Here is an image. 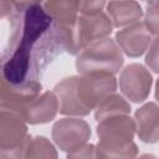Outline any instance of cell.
Returning <instances> with one entry per match:
<instances>
[{
    "label": "cell",
    "mask_w": 159,
    "mask_h": 159,
    "mask_svg": "<svg viewBox=\"0 0 159 159\" xmlns=\"http://www.w3.org/2000/svg\"><path fill=\"white\" fill-rule=\"evenodd\" d=\"M116 87V78L111 73H86L65 78L55 87L58 111L68 116H86L113 94Z\"/></svg>",
    "instance_id": "obj_1"
},
{
    "label": "cell",
    "mask_w": 159,
    "mask_h": 159,
    "mask_svg": "<svg viewBox=\"0 0 159 159\" xmlns=\"http://www.w3.org/2000/svg\"><path fill=\"white\" fill-rule=\"evenodd\" d=\"M135 120L127 114H118L98 122L97 157H134L137 147L133 143Z\"/></svg>",
    "instance_id": "obj_2"
},
{
    "label": "cell",
    "mask_w": 159,
    "mask_h": 159,
    "mask_svg": "<svg viewBox=\"0 0 159 159\" xmlns=\"http://www.w3.org/2000/svg\"><path fill=\"white\" fill-rule=\"evenodd\" d=\"M123 65V56L119 46L111 39H102L84 47L77 60V71L86 73H117Z\"/></svg>",
    "instance_id": "obj_3"
},
{
    "label": "cell",
    "mask_w": 159,
    "mask_h": 159,
    "mask_svg": "<svg viewBox=\"0 0 159 159\" xmlns=\"http://www.w3.org/2000/svg\"><path fill=\"white\" fill-rule=\"evenodd\" d=\"M31 137L27 135V129L24 118L17 113L1 109L0 117V157H26L27 145Z\"/></svg>",
    "instance_id": "obj_4"
},
{
    "label": "cell",
    "mask_w": 159,
    "mask_h": 159,
    "mask_svg": "<svg viewBox=\"0 0 159 159\" xmlns=\"http://www.w3.org/2000/svg\"><path fill=\"white\" fill-rule=\"evenodd\" d=\"M89 137V125L83 119L78 118H63L56 122L52 128V138L55 143L62 150L70 153L82 148Z\"/></svg>",
    "instance_id": "obj_5"
},
{
    "label": "cell",
    "mask_w": 159,
    "mask_h": 159,
    "mask_svg": "<svg viewBox=\"0 0 159 159\" xmlns=\"http://www.w3.org/2000/svg\"><path fill=\"white\" fill-rule=\"evenodd\" d=\"M41 88V83H39L36 80H29L21 83H11L2 78L0 91L1 109L19 114L29 102L40 94Z\"/></svg>",
    "instance_id": "obj_6"
},
{
    "label": "cell",
    "mask_w": 159,
    "mask_h": 159,
    "mask_svg": "<svg viewBox=\"0 0 159 159\" xmlns=\"http://www.w3.org/2000/svg\"><path fill=\"white\" fill-rule=\"evenodd\" d=\"M152 76L149 71L138 63L127 66L119 77V87L122 93L132 102H143L150 91Z\"/></svg>",
    "instance_id": "obj_7"
},
{
    "label": "cell",
    "mask_w": 159,
    "mask_h": 159,
    "mask_svg": "<svg viewBox=\"0 0 159 159\" xmlns=\"http://www.w3.org/2000/svg\"><path fill=\"white\" fill-rule=\"evenodd\" d=\"M116 41L119 48L130 57H138L143 55L150 42V32L144 24L135 22L130 26L118 31L116 34Z\"/></svg>",
    "instance_id": "obj_8"
},
{
    "label": "cell",
    "mask_w": 159,
    "mask_h": 159,
    "mask_svg": "<svg viewBox=\"0 0 159 159\" xmlns=\"http://www.w3.org/2000/svg\"><path fill=\"white\" fill-rule=\"evenodd\" d=\"M58 111V98L55 92H43L29 102L19 113L30 124L46 123L53 119Z\"/></svg>",
    "instance_id": "obj_9"
},
{
    "label": "cell",
    "mask_w": 159,
    "mask_h": 159,
    "mask_svg": "<svg viewBox=\"0 0 159 159\" xmlns=\"http://www.w3.org/2000/svg\"><path fill=\"white\" fill-rule=\"evenodd\" d=\"M135 130L142 142L159 140V106L149 102L135 112Z\"/></svg>",
    "instance_id": "obj_10"
},
{
    "label": "cell",
    "mask_w": 159,
    "mask_h": 159,
    "mask_svg": "<svg viewBox=\"0 0 159 159\" xmlns=\"http://www.w3.org/2000/svg\"><path fill=\"white\" fill-rule=\"evenodd\" d=\"M107 11L116 27L135 24L143 16L140 5L134 0H112L107 5Z\"/></svg>",
    "instance_id": "obj_11"
},
{
    "label": "cell",
    "mask_w": 159,
    "mask_h": 159,
    "mask_svg": "<svg viewBox=\"0 0 159 159\" xmlns=\"http://www.w3.org/2000/svg\"><path fill=\"white\" fill-rule=\"evenodd\" d=\"M43 9L56 22H70L77 19L80 0H46Z\"/></svg>",
    "instance_id": "obj_12"
},
{
    "label": "cell",
    "mask_w": 159,
    "mask_h": 159,
    "mask_svg": "<svg viewBox=\"0 0 159 159\" xmlns=\"http://www.w3.org/2000/svg\"><path fill=\"white\" fill-rule=\"evenodd\" d=\"M130 112L129 103L119 94H111L96 109V119L99 122L104 118L118 116V114H128Z\"/></svg>",
    "instance_id": "obj_13"
},
{
    "label": "cell",
    "mask_w": 159,
    "mask_h": 159,
    "mask_svg": "<svg viewBox=\"0 0 159 159\" xmlns=\"http://www.w3.org/2000/svg\"><path fill=\"white\" fill-rule=\"evenodd\" d=\"M26 157H56V152L45 137H36L30 140Z\"/></svg>",
    "instance_id": "obj_14"
},
{
    "label": "cell",
    "mask_w": 159,
    "mask_h": 159,
    "mask_svg": "<svg viewBox=\"0 0 159 159\" xmlns=\"http://www.w3.org/2000/svg\"><path fill=\"white\" fill-rule=\"evenodd\" d=\"M144 25L150 34L159 35V0H154L148 4Z\"/></svg>",
    "instance_id": "obj_15"
},
{
    "label": "cell",
    "mask_w": 159,
    "mask_h": 159,
    "mask_svg": "<svg viewBox=\"0 0 159 159\" xmlns=\"http://www.w3.org/2000/svg\"><path fill=\"white\" fill-rule=\"evenodd\" d=\"M39 2H41V0H1L2 17L6 15V12L11 14L12 10H25L26 7Z\"/></svg>",
    "instance_id": "obj_16"
},
{
    "label": "cell",
    "mask_w": 159,
    "mask_h": 159,
    "mask_svg": "<svg viewBox=\"0 0 159 159\" xmlns=\"http://www.w3.org/2000/svg\"><path fill=\"white\" fill-rule=\"evenodd\" d=\"M145 63L149 66L150 70L159 73V37L152 40L148 53L145 56Z\"/></svg>",
    "instance_id": "obj_17"
},
{
    "label": "cell",
    "mask_w": 159,
    "mask_h": 159,
    "mask_svg": "<svg viewBox=\"0 0 159 159\" xmlns=\"http://www.w3.org/2000/svg\"><path fill=\"white\" fill-rule=\"evenodd\" d=\"M106 0H80V11L83 15H92L101 12Z\"/></svg>",
    "instance_id": "obj_18"
},
{
    "label": "cell",
    "mask_w": 159,
    "mask_h": 159,
    "mask_svg": "<svg viewBox=\"0 0 159 159\" xmlns=\"http://www.w3.org/2000/svg\"><path fill=\"white\" fill-rule=\"evenodd\" d=\"M155 97H157V99L159 102V80L157 81V84H155Z\"/></svg>",
    "instance_id": "obj_19"
}]
</instances>
